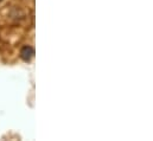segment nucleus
I'll return each mask as SVG.
<instances>
[{
    "label": "nucleus",
    "instance_id": "1",
    "mask_svg": "<svg viewBox=\"0 0 153 141\" xmlns=\"http://www.w3.org/2000/svg\"><path fill=\"white\" fill-rule=\"evenodd\" d=\"M20 58L24 61V62H30L33 56H35V49L30 45H24L22 49H20Z\"/></svg>",
    "mask_w": 153,
    "mask_h": 141
},
{
    "label": "nucleus",
    "instance_id": "2",
    "mask_svg": "<svg viewBox=\"0 0 153 141\" xmlns=\"http://www.w3.org/2000/svg\"><path fill=\"white\" fill-rule=\"evenodd\" d=\"M0 1H1V0H0Z\"/></svg>",
    "mask_w": 153,
    "mask_h": 141
}]
</instances>
